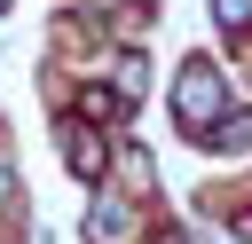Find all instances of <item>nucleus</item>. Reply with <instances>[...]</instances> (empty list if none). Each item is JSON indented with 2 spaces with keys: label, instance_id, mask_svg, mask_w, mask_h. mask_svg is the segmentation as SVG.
Wrapping results in <instances>:
<instances>
[{
  "label": "nucleus",
  "instance_id": "1",
  "mask_svg": "<svg viewBox=\"0 0 252 244\" xmlns=\"http://www.w3.org/2000/svg\"><path fill=\"white\" fill-rule=\"evenodd\" d=\"M173 110H181V126H189V134H205V126L220 118V79H213L205 63H189V71H181V87H173Z\"/></svg>",
  "mask_w": 252,
  "mask_h": 244
},
{
  "label": "nucleus",
  "instance_id": "2",
  "mask_svg": "<svg viewBox=\"0 0 252 244\" xmlns=\"http://www.w3.org/2000/svg\"><path fill=\"white\" fill-rule=\"evenodd\" d=\"M63 157H71L79 173H102V142H94V134H63Z\"/></svg>",
  "mask_w": 252,
  "mask_h": 244
}]
</instances>
